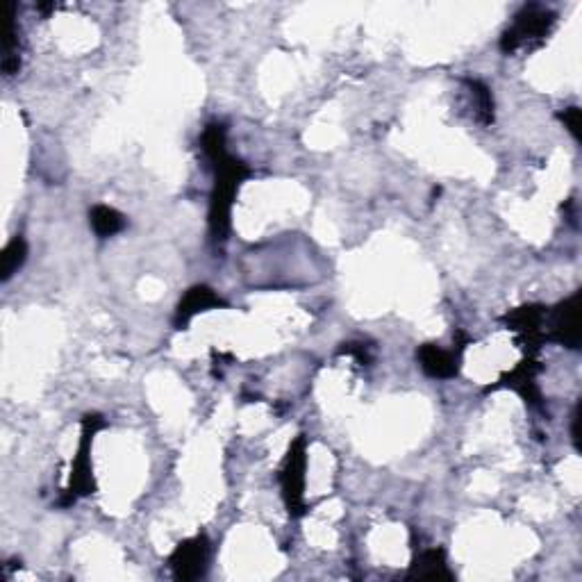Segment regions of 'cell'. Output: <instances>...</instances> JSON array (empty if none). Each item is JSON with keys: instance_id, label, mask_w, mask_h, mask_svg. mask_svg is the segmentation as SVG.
Wrapping results in <instances>:
<instances>
[{"instance_id": "obj_6", "label": "cell", "mask_w": 582, "mask_h": 582, "mask_svg": "<svg viewBox=\"0 0 582 582\" xmlns=\"http://www.w3.org/2000/svg\"><path fill=\"white\" fill-rule=\"evenodd\" d=\"M546 307L544 305H523L517 310L507 312L503 317V323L507 330L517 332L519 344L526 355H537L539 344L544 339V321H546Z\"/></svg>"}, {"instance_id": "obj_5", "label": "cell", "mask_w": 582, "mask_h": 582, "mask_svg": "<svg viewBox=\"0 0 582 582\" xmlns=\"http://www.w3.org/2000/svg\"><path fill=\"white\" fill-rule=\"evenodd\" d=\"M580 301L582 291L564 298L562 303H557L551 312L546 314L548 319V339H553L555 344H560L569 351H578L582 342V330H580Z\"/></svg>"}, {"instance_id": "obj_15", "label": "cell", "mask_w": 582, "mask_h": 582, "mask_svg": "<svg viewBox=\"0 0 582 582\" xmlns=\"http://www.w3.org/2000/svg\"><path fill=\"white\" fill-rule=\"evenodd\" d=\"M557 119H560L564 123V128H567L571 132V137L580 141L582 139V132H580V126H582V116H580V107H567V110L557 114Z\"/></svg>"}, {"instance_id": "obj_1", "label": "cell", "mask_w": 582, "mask_h": 582, "mask_svg": "<svg viewBox=\"0 0 582 582\" xmlns=\"http://www.w3.org/2000/svg\"><path fill=\"white\" fill-rule=\"evenodd\" d=\"M201 148L214 169V189L210 196V235L214 241H226L230 232V214L239 187L251 176V169L226 151V126L210 123L201 137Z\"/></svg>"}, {"instance_id": "obj_4", "label": "cell", "mask_w": 582, "mask_h": 582, "mask_svg": "<svg viewBox=\"0 0 582 582\" xmlns=\"http://www.w3.org/2000/svg\"><path fill=\"white\" fill-rule=\"evenodd\" d=\"M305 469H307V439L305 435H298L289 446L278 476L287 512L294 519L305 514Z\"/></svg>"}, {"instance_id": "obj_12", "label": "cell", "mask_w": 582, "mask_h": 582, "mask_svg": "<svg viewBox=\"0 0 582 582\" xmlns=\"http://www.w3.org/2000/svg\"><path fill=\"white\" fill-rule=\"evenodd\" d=\"M89 223L98 237H114L116 232L126 228V219L121 212H116L110 205H96L89 212Z\"/></svg>"}, {"instance_id": "obj_16", "label": "cell", "mask_w": 582, "mask_h": 582, "mask_svg": "<svg viewBox=\"0 0 582 582\" xmlns=\"http://www.w3.org/2000/svg\"><path fill=\"white\" fill-rule=\"evenodd\" d=\"M339 353L344 355H355L357 362L362 364V367H367L371 364V355H369V348L364 344H344V348H339Z\"/></svg>"}, {"instance_id": "obj_2", "label": "cell", "mask_w": 582, "mask_h": 582, "mask_svg": "<svg viewBox=\"0 0 582 582\" xmlns=\"http://www.w3.org/2000/svg\"><path fill=\"white\" fill-rule=\"evenodd\" d=\"M105 428L103 417L98 414H87L82 419V432H80V446L78 453L73 457L71 464V476L69 485L64 489V496L60 505L69 507L78 501L82 496H89L96 492V482H94V467H91V446H94V437Z\"/></svg>"}, {"instance_id": "obj_10", "label": "cell", "mask_w": 582, "mask_h": 582, "mask_svg": "<svg viewBox=\"0 0 582 582\" xmlns=\"http://www.w3.org/2000/svg\"><path fill=\"white\" fill-rule=\"evenodd\" d=\"M539 371H542V367H539L535 355H526V360L517 369H512L501 378V387L514 389L530 407H542V394H539L537 387Z\"/></svg>"}, {"instance_id": "obj_9", "label": "cell", "mask_w": 582, "mask_h": 582, "mask_svg": "<svg viewBox=\"0 0 582 582\" xmlns=\"http://www.w3.org/2000/svg\"><path fill=\"white\" fill-rule=\"evenodd\" d=\"M216 307H228V303L223 301V298L216 294L212 287L196 285L180 298V303L176 307V319H173V323H176L178 330H182V328L189 326V321L194 319L196 314L216 310Z\"/></svg>"}, {"instance_id": "obj_14", "label": "cell", "mask_w": 582, "mask_h": 582, "mask_svg": "<svg viewBox=\"0 0 582 582\" xmlns=\"http://www.w3.org/2000/svg\"><path fill=\"white\" fill-rule=\"evenodd\" d=\"M464 82H467L471 98L476 101L478 121L482 123V126H492V123H494V96H492V89H489L485 82L473 80V78H467Z\"/></svg>"}, {"instance_id": "obj_17", "label": "cell", "mask_w": 582, "mask_h": 582, "mask_svg": "<svg viewBox=\"0 0 582 582\" xmlns=\"http://www.w3.org/2000/svg\"><path fill=\"white\" fill-rule=\"evenodd\" d=\"M571 439H573V446H576V451L580 453V403L576 405V410H573V417H571Z\"/></svg>"}, {"instance_id": "obj_11", "label": "cell", "mask_w": 582, "mask_h": 582, "mask_svg": "<svg viewBox=\"0 0 582 582\" xmlns=\"http://www.w3.org/2000/svg\"><path fill=\"white\" fill-rule=\"evenodd\" d=\"M407 580H453V573L446 564L444 548H428L414 557L410 571H407Z\"/></svg>"}, {"instance_id": "obj_13", "label": "cell", "mask_w": 582, "mask_h": 582, "mask_svg": "<svg viewBox=\"0 0 582 582\" xmlns=\"http://www.w3.org/2000/svg\"><path fill=\"white\" fill-rule=\"evenodd\" d=\"M28 260V244L21 235H16L10 244L5 246L3 255H0V280L7 282L14 273H19V269Z\"/></svg>"}, {"instance_id": "obj_7", "label": "cell", "mask_w": 582, "mask_h": 582, "mask_svg": "<svg viewBox=\"0 0 582 582\" xmlns=\"http://www.w3.org/2000/svg\"><path fill=\"white\" fill-rule=\"evenodd\" d=\"M207 560H210V542L205 535L185 539L169 557L173 578L182 582L198 580L207 569Z\"/></svg>"}, {"instance_id": "obj_3", "label": "cell", "mask_w": 582, "mask_h": 582, "mask_svg": "<svg viewBox=\"0 0 582 582\" xmlns=\"http://www.w3.org/2000/svg\"><path fill=\"white\" fill-rule=\"evenodd\" d=\"M555 26V14L544 5H526L514 16V23L505 30L501 51L517 53L523 46H539Z\"/></svg>"}, {"instance_id": "obj_8", "label": "cell", "mask_w": 582, "mask_h": 582, "mask_svg": "<svg viewBox=\"0 0 582 582\" xmlns=\"http://www.w3.org/2000/svg\"><path fill=\"white\" fill-rule=\"evenodd\" d=\"M462 351L464 348H457V351H446V348L437 344H423L417 351V360L421 364V369L426 376L435 380H451L460 373V362H462Z\"/></svg>"}]
</instances>
